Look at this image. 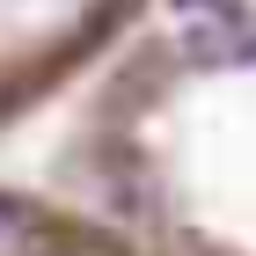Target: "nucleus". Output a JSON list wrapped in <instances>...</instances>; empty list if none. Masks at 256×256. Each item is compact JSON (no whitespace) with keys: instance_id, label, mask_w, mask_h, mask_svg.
<instances>
[{"instance_id":"obj_1","label":"nucleus","mask_w":256,"mask_h":256,"mask_svg":"<svg viewBox=\"0 0 256 256\" xmlns=\"http://www.w3.org/2000/svg\"><path fill=\"white\" fill-rule=\"evenodd\" d=\"M183 52L205 66H234L256 52V8H242V0H227V8H212V15H190V30H183Z\"/></svg>"},{"instance_id":"obj_2","label":"nucleus","mask_w":256,"mask_h":256,"mask_svg":"<svg viewBox=\"0 0 256 256\" xmlns=\"http://www.w3.org/2000/svg\"><path fill=\"white\" fill-rule=\"evenodd\" d=\"M0 256H44V227L22 212L15 198H0Z\"/></svg>"},{"instance_id":"obj_3","label":"nucleus","mask_w":256,"mask_h":256,"mask_svg":"<svg viewBox=\"0 0 256 256\" xmlns=\"http://www.w3.org/2000/svg\"><path fill=\"white\" fill-rule=\"evenodd\" d=\"M183 15H212V8H227V0H176Z\"/></svg>"}]
</instances>
